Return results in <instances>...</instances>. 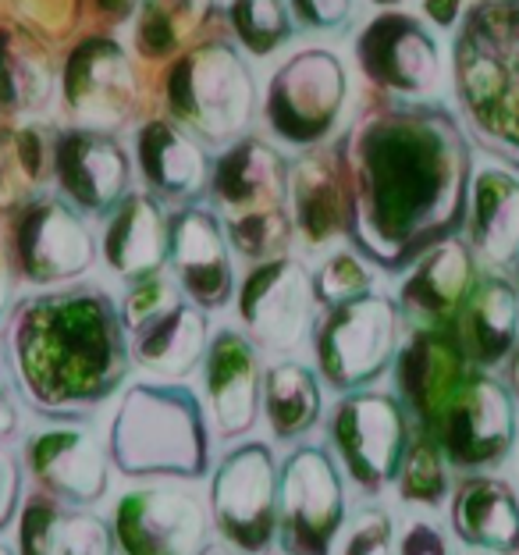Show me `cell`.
<instances>
[{"instance_id": "6da1fadb", "label": "cell", "mask_w": 519, "mask_h": 555, "mask_svg": "<svg viewBox=\"0 0 519 555\" xmlns=\"http://www.w3.org/2000/svg\"><path fill=\"white\" fill-rule=\"evenodd\" d=\"M352 249L385 274H406L455 238L470 199V139L434 100H399L338 139Z\"/></svg>"}, {"instance_id": "7a4b0ae2", "label": "cell", "mask_w": 519, "mask_h": 555, "mask_svg": "<svg viewBox=\"0 0 519 555\" xmlns=\"http://www.w3.org/2000/svg\"><path fill=\"white\" fill-rule=\"evenodd\" d=\"M4 363L18 399L47 421H86L132 374L118 299L100 285L25 296L4 324Z\"/></svg>"}, {"instance_id": "3957f363", "label": "cell", "mask_w": 519, "mask_h": 555, "mask_svg": "<svg viewBox=\"0 0 519 555\" xmlns=\"http://www.w3.org/2000/svg\"><path fill=\"white\" fill-rule=\"evenodd\" d=\"M459 115L491 157L519 171V0H477L452 40Z\"/></svg>"}, {"instance_id": "277c9868", "label": "cell", "mask_w": 519, "mask_h": 555, "mask_svg": "<svg viewBox=\"0 0 519 555\" xmlns=\"http://www.w3.org/2000/svg\"><path fill=\"white\" fill-rule=\"evenodd\" d=\"M111 466L129 481H199L210 474V416L185 382H135L107 427Z\"/></svg>"}, {"instance_id": "5b68a950", "label": "cell", "mask_w": 519, "mask_h": 555, "mask_svg": "<svg viewBox=\"0 0 519 555\" xmlns=\"http://www.w3.org/2000/svg\"><path fill=\"white\" fill-rule=\"evenodd\" d=\"M210 210L218 214L228 246L249 263L285 257L293 243L288 210V160L268 139H235L210 168Z\"/></svg>"}, {"instance_id": "8992f818", "label": "cell", "mask_w": 519, "mask_h": 555, "mask_svg": "<svg viewBox=\"0 0 519 555\" xmlns=\"http://www.w3.org/2000/svg\"><path fill=\"white\" fill-rule=\"evenodd\" d=\"M252 75L243 54L224 43L207 40L182 54L168 72V111L174 125L204 143H228L252 118Z\"/></svg>"}, {"instance_id": "52a82bcc", "label": "cell", "mask_w": 519, "mask_h": 555, "mask_svg": "<svg viewBox=\"0 0 519 555\" xmlns=\"http://www.w3.org/2000/svg\"><path fill=\"white\" fill-rule=\"evenodd\" d=\"M313 367L324 388L346 396L371 388L395 363L402 338L399 302L381 293L327 307L313 324Z\"/></svg>"}, {"instance_id": "ba28073f", "label": "cell", "mask_w": 519, "mask_h": 555, "mask_svg": "<svg viewBox=\"0 0 519 555\" xmlns=\"http://www.w3.org/2000/svg\"><path fill=\"white\" fill-rule=\"evenodd\" d=\"M346 534V477L332 449L299 441L277 463V548L335 555Z\"/></svg>"}, {"instance_id": "9c48e42d", "label": "cell", "mask_w": 519, "mask_h": 555, "mask_svg": "<svg viewBox=\"0 0 519 555\" xmlns=\"http://www.w3.org/2000/svg\"><path fill=\"white\" fill-rule=\"evenodd\" d=\"M210 527L238 555H268L277 545V456L271 441H238L221 456L207 491Z\"/></svg>"}, {"instance_id": "30bf717a", "label": "cell", "mask_w": 519, "mask_h": 555, "mask_svg": "<svg viewBox=\"0 0 519 555\" xmlns=\"http://www.w3.org/2000/svg\"><path fill=\"white\" fill-rule=\"evenodd\" d=\"M410 438L413 424L402 402L377 388L338 396L327 416L332 456L341 466V477H349L363 495H381L388 485H395Z\"/></svg>"}, {"instance_id": "8fae6325", "label": "cell", "mask_w": 519, "mask_h": 555, "mask_svg": "<svg viewBox=\"0 0 519 555\" xmlns=\"http://www.w3.org/2000/svg\"><path fill=\"white\" fill-rule=\"evenodd\" d=\"M452 470L491 474L519 446V402L491 371H473L427 431Z\"/></svg>"}, {"instance_id": "7c38bea8", "label": "cell", "mask_w": 519, "mask_h": 555, "mask_svg": "<svg viewBox=\"0 0 519 555\" xmlns=\"http://www.w3.org/2000/svg\"><path fill=\"white\" fill-rule=\"evenodd\" d=\"M349 75L332 50H299L271 75L263 121L282 146L313 150L346 115Z\"/></svg>"}, {"instance_id": "4fadbf2b", "label": "cell", "mask_w": 519, "mask_h": 555, "mask_svg": "<svg viewBox=\"0 0 519 555\" xmlns=\"http://www.w3.org/2000/svg\"><path fill=\"white\" fill-rule=\"evenodd\" d=\"M8 260L29 285H72L93 268L96 238L79 210L65 196L36 193L11 218Z\"/></svg>"}, {"instance_id": "5bb4252c", "label": "cell", "mask_w": 519, "mask_h": 555, "mask_svg": "<svg viewBox=\"0 0 519 555\" xmlns=\"http://www.w3.org/2000/svg\"><path fill=\"white\" fill-rule=\"evenodd\" d=\"M22 470L68 509H93L111 488L107 441L86 421H50L22 438Z\"/></svg>"}, {"instance_id": "9a60e30c", "label": "cell", "mask_w": 519, "mask_h": 555, "mask_svg": "<svg viewBox=\"0 0 519 555\" xmlns=\"http://www.w3.org/2000/svg\"><path fill=\"white\" fill-rule=\"evenodd\" d=\"M313 274L296 257L252 263L235 288L243 332L260 352H293L313 332Z\"/></svg>"}, {"instance_id": "2e32d148", "label": "cell", "mask_w": 519, "mask_h": 555, "mask_svg": "<svg viewBox=\"0 0 519 555\" xmlns=\"http://www.w3.org/2000/svg\"><path fill=\"white\" fill-rule=\"evenodd\" d=\"M107 524L121 555H199L210 545V513L185 488L125 491Z\"/></svg>"}, {"instance_id": "e0dca14e", "label": "cell", "mask_w": 519, "mask_h": 555, "mask_svg": "<svg viewBox=\"0 0 519 555\" xmlns=\"http://www.w3.org/2000/svg\"><path fill=\"white\" fill-rule=\"evenodd\" d=\"M363 75L399 100H430L441 90V50L420 18L385 11L356 36Z\"/></svg>"}, {"instance_id": "ac0fdd59", "label": "cell", "mask_w": 519, "mask_h": 555, "mask_svg": "<svg viewBox=\"0 0 519 555\" xmlns=\"http://www.w3.org/2000/svg\"><path fill=\"white\" fill-rule=\"evenodd\" d=\"M50 171L61 196L82 218H107L129 196L132 157L107 129H61L50 146Z\"/></svg>"}, {"instance_id": "d6986e66", "label": "cell", "mask_w": 519, "mask_h": 555, "mask_svg": "<svg viewBox=\"0 0 519 555\" xmlns=\"http://www.w3.org/2000/svg\"><path fill=\"white\" fill-rule=\"evenodd\" d=\"M477 367L466 357L452 327H413L406 343L399 346L391 377H395V399L406 410L413 431H430L445 402L459 392V385Z\"/></svg>"}, {"instance_id": "ffe728a7", "label": "cell", "mask_w": 519, "mask_h": 555, "mask_svg": "<svg viewBox=\"0 0 519 555\" xmlns=\"http://www.w3.org/2000/svg\"><path fill=\"white\" fill-rule=\"evenodd\" d=\"M168 263L174 285L199 310H221L235 299V268L221 218L204 204H185L168 218Z\"/></svg>"}, {"instance_id": "44dd1931", "label": "cell", "mask_w": 519, "mask_h": 555, "mask_svg": "<svg viewBox=\"0 0 519 555\" xmlns=\"http://www.w3.org/2000/svg\"><path fill=\"white\" fill-rule=\"evenodd\" d=\"M61 96L75 125L111 132L135 107V72L129 54L107 36L82 40L61 68Z\"/></svg>"}, {"instance_id": "7402d4cb", "label": "cell", "mask_w": 519, "mask_h": 555, "mask_svg": "<svg viewBox=\"0 0 519 555\" xmlns=\"http://www.w3.org/2000/svg\"><path fill=\"white\" fill-rule=\"evenodd\" d=\"M263 363L246 332L221 327L210 335L204 357V396L213 431L224 441L246 438L260 421Z\"/></svg>"}, {"instance_id": "603a6c76", "label": "cell", "mask_w": 519, "mask_h": 555, "mask_svg": "<svg viewBox=\"0 0 519 555\" xmlns=\"http://www.w3.org/2000/svg\"><path fill=\"white\" fill-rule=\"evenodd\" d=\"M477 257L459 235L445 238L402 274L399 313L410 327H452L477 285Z\"/></svg>"}, {"instance_id": "cb8c5ba5", "label": "cell", "mask_w": 519, "mask_h": 555, "mask_svg": "<svg viewBox=\"0 0 519 555\" xmlns=\"http://www.w3.org/2000/svg\"><path fill=\"white\" fill-rule=\"evenodd\" d=\"M288 210L293 229L310 249H321L349 229V189L338 143L332 150H302L288 164Z\"/></svg>"}, {"instance_id": "d4e9b609", "label": "cell", "mask_w": 519, "mask_h": 555, "mask_svg": "<svg viewBox=\"0 0 519 555\" xmlns=\"http://www.w3.org/2000/svg\"><path fill=\"white\" fill-rule=\"evenodd\" d=\"M449 531L470 552L519 555V495L498 474H463L449 495Z\"/></svg>"}, {"instance_id": "484cf974", "label": "cell", "mask_w": 519, "mask_h": 555, "mask_svg": "<svg viewBox=\"0 0 519 555\" xmlns=\"http://www.w3.org/2000/svg\"><path fill=\"white\" fill-rule=\"evenodd\" d=\"M135 168L160 204H196L210 182V160L193 135L174 121H146L135 129Z\"/></svg>"}, {"instance_id": "4316f807", "label": "cell", "mask_w": 519, "mask_h": 555, "mask_svg": "<svg viewBox=\"0 0 519 555\" xmlns=\"http://www.w3.org/2000/svg\"><path fill=\"white\" fill-rule=\"evenodd\" d=\"M100 257L121 282H139L168 268V214L160 199L146 189L125 196L104 218Z\"/></svg>"}, {"instance_id": "83f0119b", "label": "cell", "mask_w": 519, "mask_h": 555, "mask_svg": "<svg viewBox=\"0 0 519 555\" xmlns=\"http://www.w3.org/2000/svg\"><path fill=\"white\" fill-rule=\"evenodd\" d=\"M452 332L477 371L509 363L519 346V288L498 271H484L470 299L463 302Z\"/></svg>"}, {"instance_id": "f1b7e54d", "label": "cell", "mask_w": 519, "mask_h": 555, "mask_svg": "<svg viewBox=\"0 0 519 555\" xmlns=\"http://www.w3.org/2000/svg\"><path fill=\"white\" fill-rule=\"evenodd\" d=\"M207 346H210L207 310H199L185 296L174 307L157 313V318L139 324L135 332H129L132 367L157 374L164 382H182L185 374H193L204 363Z\"/></svg>"}, {"instance_id": "f546056e", "label": "cell", "mask_w": 519, "mask_h": 555, "mask_svg": "<svg viewBox=\"0 0 519 555\" xmlns=\"http://www.w3.org/2000/svg\"><path fill=\"white\" fill-rule=\"evenodd\" d=\"M466 246L473 257L505 268L519 257V179L505 168H484L470 179Z\"/></svg>"}, {"instance_id": "4dcf8cb0", "label": "cell", "mask_w": 519, "mask_h": 555, "mask_svg": "<svg viewBox=\"0 0 519 555\" xmlns=\"http://www.w3.org/2000/svg\"><path fill=\"white\" fill-rule=\"evenodd\" d=\"M260 413L271 438L282 446H299L324 416V382L299 360H277L263 367Z\"/></svg>"}, {"instance_id": "1f68e13d", "label": "cell", "mask_w": 519, "mask_h": 555, "mask_svg": "<svg viewBox=\"0 0 519 555\" xmlns=\"http://www.w3.org/2000/svg\"><path fill=\"white\" fill-rule=\"evenodd\" d=\"M54 93V68L47 50L29 33L0 29V107L29 115L50 104Z\"/></svg>"}, {"instance_id": "d6a6232c", "label": "cell", "mask_w": 519, "mask_h": 555, "mask_svg": "<svg viewBox=\"0 0 519 555\" xmlns=\"http://www.w3.org/2000/svg\"><path fill=\"white\" fill-rule=\"evenodd\" d=\"M50 146L40 129H0V218L29 204L36 185L47 179Z\"/></svg>"}, {"instance_id": "836d02e7", "label": "cell", "mask_w": 519, "mask_h": 555, "mask_svg": "<svg viewBox=\"0 0 519 555\" xmlns=\"http://www.w3.org/2000/svg\"><path fill=\"white\" fill-rule=\"evenodd\" d=\"M135 47L146 57H168L199 33L207 22L210 0H139Z\"/></svg>"}, {"instance_id": "e575fe53", "label": "cell", "mask_w": 519, "mask_h": 555, "mask_svg": "<svg viewBox=\"0 0 519 555\" xmlns=\"http://www.w3.org/2000/svg\"><path fill=\"white\" fill-rule=\"evenodd\" d=\"M449 460L441 446L424 431H413L406 456L399 463L395 474V491L406 506H420V509H441L449 506L452 495V477H449Z\"/></svg>"}, {"instance_id": "d590c367", "label": "cell", "mask_w": 519, "mask_h": 555, "mask_svg": "<svg viewBox=\"0 0 519 555\" xmlns=\"http://www.w3.org/2000/svg\"><path fill=\"white\" fill-rule=\"evenodd\" d=\"M228 25L235 33V43L252 57H268L282 50L296 33V18L285 0H232Z\"/></svg>"}, {"instance_id": "8d00e7d4", "label": "cell", "mask_w": 519, "mask_h": 555, "mask_svg": "<svg viewBox=\"0 0 519 555\" xmlns=\"http://www.w3.org/2000/svg\"><path fill=\"white\" fill-rule=\"evenodd\" d=\"M366 293H374V263H366L356 249H335L313 271V302L324 310L360 299Z\"/></svg>"}, {"instance_id": "74e56055", "label": "cell", "mask_w": 519, "mask_h": 555, "mask_svg": "<svg viewBox=\"0 0 519 555\" xmlns=\"http://www.w3.org/2000/svg\"><path fill=\"white\" fill-rule=\"evenodd\" d=\"M68 506H61L57 499L33 491L22 499L15 516V555H57L61 531H65Z\"/></svg>"}, {"instance_id": "f35d334b", "label": "cell", "mask_w": 519, "mask_h": 555, "mask_svg": "<svg viewBox=\"0 0 519 555\" xmlns=\"http://www.w3.org/2000/svg\"><path fill=\"white\" fill-rule=\"evenodd\" d=\"M179 299H182V288L174 285V278H164V271L150 274V278H139V282H129V288H125V296L118 302L125 332H135L139 324L157 318V313L174 307Z\"/></svg>"}, {"instance_id": "ab89813d", "label": "cell", "mask_w": 519, "mask_h": 555, "mask_svg": "<svg viewBox=\"0 0 519 555\" xmlns=\"http://www.w3.org/2000/svg\"><path fill=\"white\" fill-rule=\"evenodd\" d=\"M335 555H395V524L381 506H366L346 524Z\"/></svg>"}, {"instance_id": "60d3db41", "label": "cell", "mask_w": 519, "mask_h": 555, "mask_svg": "<svg viewBox=\"0 0 519 555\" xmlns=\"http://www.w3.org/2000/svg\"><path fill=\"white\" fill-rule=\"evenodd\" d=\"M111 524L100 520L96 513H68L65 531H61L57 555H114Z\"/></svg>"}, {"instance_id": "b9f144b4", "label": "cell", "mask_w": 519, "mask_h": 555, "mask_svg": "<svg viewBox=\"0 0 519 555\" xmlns=\"http://www.w3.org/2000/svg\"><path fill=\"white\" fill-rule=\"evenodd\" d=\"M395 555H455L452 534L434 516H406L395 531Z\"/></svg>"}, {"instance_id": "7bdbcfd3", "label": "cell", "mask_w": 519, "mask_h": 555, "mask_svg": "<svg viewBox=\"0 0 519 555\" xmlns=\"http://www.w3.org/2000/svg\"><path fill=\"white\" fill-rule=\"evenodd\" d=\"M285 4L302 29H321V33L341 29L352 18V11H356V0H285Z\"/></svg>"}, {"instance_id": "ee69618b", "label": "cell", "mask_w": 519, "mask_h": 555, "mask_svg": "<svg viewBox=\"0 0 519 555\" xmlns=\"http://www.w3.org/2000/svg\"><path fill=\"white\" fill-rule=\"evenodd\" d=\"M22 499V460L0 449V534L15 524Z\"/></svg>"}, {"instance_id": "f6af8a7d", "label": "cell", "mask_w": 519, "mask_h": 555, "mask_svg": "<svg viewBox=\"0 0 519 555\" xmlns=\"http://www.w3.org/2000/svg\"><path fill=\"white\" fill-rule=\"evenodd\" d=\"M15 382L8 374V363L0 360V446L18 435V402H15Z\"/></svg>"}, {"instance_id": "bcb514c9", "label": "cell", "mask_w": 519, "mask_h": 555, "mask_svg": "<svg viewBox=\"0 0 519 555\" xmlns=\"http://www.w3.org/2000/svg\"><path fill=\"white\" fill-rule=\"evenodd\" d=\"M18 8L25 11V15H33L36 22L54 25L72 8V0H18Z\"/></svg>"}, {"instance_id": "7dc6e473", "label": "cell", "mask_w": 519, "mask_h": 555, "mask_svg": "<svg viewBox=\"0 0 519 555\" xmlns=\"http://www.w3.org/2000/svg\"><path fill=\"white\" fill-rule=\"evenodd\" d=\"M459 8H463V0H424L427 18L438 22L441 29H452V25L459 22Z\"/></svg>"}, {"instance_id": "c3c4849f", "label": "cell", "mask_w": 519, "mask_h": 555, "mask_svg": "<svg viewBox=\"0 0 519 555\" xmlns=\"http://www.w3.org/2000/svg\"><path fill=\"white\" fill-rule=\"evenodd\" d=\"M11 278H15V271H11L8 249H4V243H0V324H4V313H8V299H11Z\"/></svg>"}, {"instance_id": "681fc988", "label": "cell", "mask_w": 519, "mask_h": 555, "mask_svg": "<svg viewBox=\"0 0 519 555\" xmlns=\"http://www.w3.org/2000/svg\"><path fill=\"white\" fill-rule=\"evenodd\" d=\"M96 8L104 11V15H111V18H129L132 11L139 8V0H96Z\"/></svg>"}, {"instance_id": "f907efd6", "label": "cell", "mask_w": 519, "mask_h": 555, "mask_svg": "<svg viewBox=\"0 0 519 555\" xmlns=\"http://www.w3.org/2000/svg\"><path fill=\"white\" fill-rule=\"evenodd\" d=\"M199 555H238L235 548H228V545H207Z\"/></svg>"}, {"instance_id": "816d5d0a", "label": "cell", "mask_w": 519, "mask_h": 555, "mask_svg": "<svg viewBox=\"0 0 519 555\" xmlns=\"http://www.w3.org/2000/svg\"><path fill=\"white\" fill-rule=\"evenodd\" d=\"M512 382H516V402H519V346L512 352Z\"/></svg>"}, {"instance_id": "f5cc1de1", "label": "cell", "mask_w": 519, "mask_h": 555, "mask_svg": "<svg viewBox=\"0 0 519 555\" xmlns=\"http://www.w3.org/2000/svg\"><path fill=\"white\" fill-rule=\"evenodd\" d=\"M0 555H15V548H8V545H0Z\"/></svg>"}, {"instance_id": "db71d44e", "label": "cell", "mask_w": 519, "mask_h": 555, "mask_svg": "<svg viewBox=\"0 0 519 555\" xmlns=\"http://www.w3.org/2000/svg\"><path fill=\"white\" fill-rule=\"evenodd\" d=\"M463 555H491V552H470V548H466Z\"/></svg>"}, {"instance_id": "11a10c76", "label": "cell", "mask_w": 519, "mask_h": 555, "mask_svg": "<svg viewBox=\"0 0 519 555\" xmlns=\"http://www.w3.org/2000/svg\"><path fill=\"white\" fill-rule=\"evenodd\" d=\"M516 288H519V257H516Z\"/></svg>"}, {"instance_id": "9f6ffc18", "label": "cell", "mask_w": 519, "mask_h": 555, "mask_svg": "<svg viewBox=\"0 0 519 555\" xmlns=\"http://www.w3.org/2000/svg\"><path fill=\"white\" fill-rule=\"evenodd\" d=\"M377 4H399V0H377Z\"/></svg>"}]
</instances>
